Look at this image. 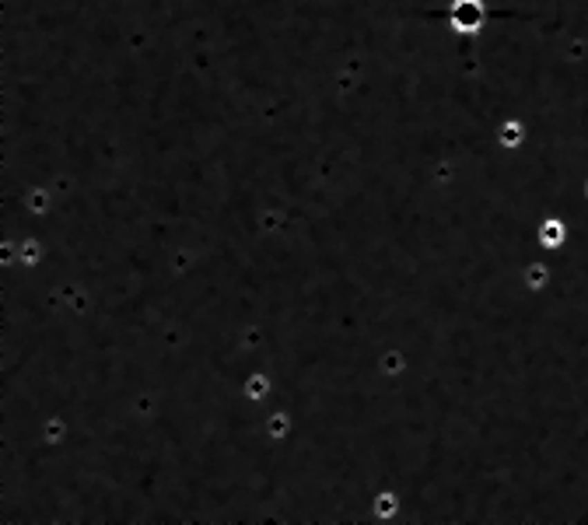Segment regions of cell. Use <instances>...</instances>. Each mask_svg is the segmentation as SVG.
I'll use <instances>...</instances> for the list:
<instances>
[{"instance_id": "cell-1", "label": "cell", "mask_w": 588, "mask_h": 525, "mask_svg": "<svg viewBox=\"0 0 588 525\" xmlns=\"http://www.w3.org/2000/svg\"><path fill=\"white\" fill-rule=\"evenodd\" d=\"M452 25L459 32H476L480 25H484V11H480V0H455L452 4Z\"/></svg>"}, {"instance_id": "cell-2", "label": "cell", "mask_w": 588, "mask_h": 525, "mask_svg": "<svg viewBox=\"0 0 588 525\" xmlns=\"http://www.w3.org/2000/svg\"><path fill=\"white\" fill-rule=\"evenodd\" d=\"M564 221L557 218V214H547L543 221H540V228H536V242L543 245V249H560L564 245Z\"/></svg>"}, {"instance_id": "cell-3", "label": "cell", "mask_w": 588, "mask_h": 525, "mask_svg": "<svg viewBox=\"0 0 588 525\" xmlns=\"http://www.w3.org/2000/svg\"><path fill=\"white\" fill-rule=\"evenodd\" d=\"M585 196H588V182H585Z\"/></svg>"}]
</instances>
